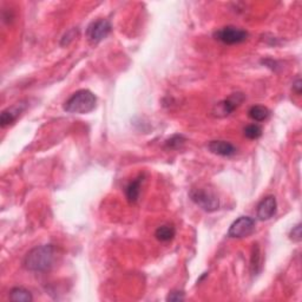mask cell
Instances as JSON below:
<instances>
[{
  "label": "cell",
  "instance_id": "7",
  "mask_svg": "<svg viewBox=\"0 0 302 302\" xmlns=\"http://www.w3.org/2000/svg\"><path fill=\"white\" fill-rule=\"evenodd\" d=\"M255 230V220L249 216H241L234 222L228 230V236L233 239L247 237Z\"/></svg>",
  "mask_w": 302,
  "mask_h": 302
},
{
  "label": "cell",
  "instance_id": "18",
  "mask_svg": "<svg viewBox=\"0 0 302 302\" xmlns=\"http://www.w3.org/2000/svg\"><path fill=\"white\" fill-rule=\"evenodd\" d=\"M289 239L292 240L293 242H301L302 240V233H301V223H298L297 226L292 229L291 234H289Z\"/></svg>",
  "mask_w": 302,
  "mask_h": 302
},
{
  "label": "cell",
  "instance_id": "2",
  "mask_svg": "<svg viewBox=\"0 0 302 302\" xmlns=\"http://www.w3.org/2000/svg\"><path fill=\"white\" fill-rule=\"evenodd\" d=\"M97 104V97L90 90H78L64 103V110L69 113H84L95 110Z\"/></svg>",
  "mask_w": 302,
  "mask_h": 302
},
{
  "label": "cell",
  "instance_id": "21",
  "mask_svg": "<svg viewBox=\"0 0 302 302\" xmlns=\"http://www.w3.org/2000/svg\"><path fill=\"white\" fill-rule=\"evenodd\" d=\"M293 90L297 92L298 95L301 94V81L300 79H297V82L293 84Z\"/></svg>",
  "mask_w": 302,
  "mask_h": 302
},
{
  "label": "cell",
  "instance_id": "13",
  "mask_svg": "<svg viewBox=\"0 0 302 302\" xmlns=\"http://www.w3.org/2000/svg\"><path fill=\"white\" fill-rule=\"evenodd\" d=\"M248 115L252 119V121L263 122L270 116V111L263 105H254L249 109Z\"/></svg>",
  "mask_w": 302,
  "mask_h": 302
},
{
  "label": "cell",
  "instance_id": "1",
  "mask_svg": "<svg viewBox=\"0 0 302 302\" xmlns=\"http://www.w3.org/2000/svg\"><path fill=\"white\" fill-rule=\"evenodd\" d=\"M54 261V247L52 245H43L27 252L24 260V267L30 272L43 273L52 267Z\"/></svg>",
  "mask_w": 302,
  "mask_h": 302
},
{
  "label": "cell",
  "instance_id": "16",
  "mask_svg": "<svg viewBox=\"0 0 302 302\" xmlns=\"http://www.w3.org/2000/svg\"><path fill=\"white\" fill-rule=\"evenodd\" d=\"M184 142H186V138L182 136V135H174V136L165 142V148L170 150H177L183 147Z\"/></svg>",
  "mask_w": 302,
  "mask_h": 302
},
{
  "label": "cell",
  "instance_id": "12",
  "mask_svg": "<svg viewBox=\"0 0 302 302\" xmlns=\"http://www.w3.org/2000/svg\"><path fill=\"white\" fill-rule=\"evenodd\" d=\"M176 235V230L175 227L170 226V224H165V226H161L156 229L155 236L158 241L161 242H169L174 239Z\"/></svg>",
  "mask_w": 302,
  "mask_h": 302
},
{
  "label": "cell",
  "instance_id": "20",
  "mask_svg": "<svg viewBox=\"0 0 302 302\" xmlns=\"http://www.w3.org/2000/svg\"><path fill=\"white\" fill-rule=\"evenodd\" d=\"M77 33H78V30H76V29H73V30H71V31H69V32L66 33L65 36L63 37V39H61V45L63 46H65V45H69L71 42L73 41V39L76 38V36H77Z\"/></svg>",
  "mask_w": 302,
  "mask_h": 302
},
{
  "label": "cell",
  "instance_id": "3",
  "mask_svg": "<svg viewBox=\"0 0 302 302\" xmlns=\"http://www.w3.org/2000/svg\"><path fill=\"white\" fill-rule=\"evenodd\" d=\"M189 196L192 201L204 211H215L220 206V200L217 195L208 188H193Z\"/></svg>",
  "mask_w": 302,
  "mask_h": 302
},
{
  "label": "cell",
  "instance_id": "5",
  "mask_svg": "<svg viewBox=\"0 0 302 302\" xmlns=\"http://www.w3.org/2000/svg\"><path fill=\"white\" fill-rule=\"evenodd\" d=\"M111 32V24L106 19H98L92 21L90 25L86 29V37L89 42L92 44H98V43L106 38Z\"/></svg>",
  "mask_w": 302,
  "mask_h": 302
},
{
  "label": "cell",
  "instance_id": "10",
  "mask_svg": "<svg viewBox=\"0 0 302 302\" xmlns=\"http://www.w3.org/2000/svg\"><path fill=\"white\" fill-rule=\"evenodd\" d=\"M24 109H25V105L23 103H18L17 105L8 107V109L4 110L1 112V116H0V124H1V128H5V126L12 124L17 121V118L19 117V115L23 112Z\"/></svg>",
  "mask_w": 302,
  "mask_h": 302
},
{
  "label": "cell",
  "instance_id": "11",
  "mask_svg": "<svg viewBox=\"0 0 302 302\" xmlns=\"http://www.w3.org/2000/svg\"><path fill=\"white\" fill-rule=\"evenodd\" d=\"M143 182V176H138L136 180L132 181L125 189L126 199L130 203H136L140 199L141 194V184Z\"/></svg>",
  "mask_w": 302,
  "mask_h": 302
},
{
  "label": "cell",
  "instance_id": "4",
  "mask_svg": "<svg viewBox=\"0 0 302 302\" xmlns=\"http://www.w3.org/2000/svg\"><path fill=\"white\" fill-rule=\"evenodd\" d=\"M215 39L226 45L241 44L248 39L249 33L246 30L235 26H226L214 33Z\"/></svg>",
  "mask_w": 302,
  "mask_h": 302
},
{
  "label": "cell",
  "instance_id": "8",
  "mask_svg": "<svg viewBox=\"0 0 302 302\" xmlns=\"http://www.w3.org/2000/svg\"><path fill=\"white\" fill-rule=\"evenodd\" d=\"M276 199L274 196H267L264 197L262 201L258 203L256 215L258 220L261 221H267L269 218H272L276 212Z\"/></svg>",
  "mask_w": 302,
  "mask_h": 302
},
{
  "label": "cell",
  "instance_id": "9",
  "mask_svg": "<svg viewBox=\"0 0 302 302\" xmlns=\"http://www.w3.org/2000/svg\"><path fill=\"white\" fill-rule=\"evenodd\" d=\"M208 149L215 155L223 157H229L236 153V148L227 141H211L209 143Z\"/></svg>",
  "mask_w": 302,
  "mask_h": 302
},
{
  "label": "cell",
  "instance_id": "15",
  "mask_svg": "<svg viewBox=\"0 0 302 302\" xmlns=\"http://www.w3.org/2000/svg\"><path fill=\"white\" fill-rule=\"evenodd\" d=\"M251 267H252V273L254 275H257L262 269V257H261V252L260 247L256 243H254V247H252V261H251Z\"/></svg>",
  "mask_w": 302,
  "mask_h": 302
},
{
  "label": "cell",
  "instance_id": "6",
  "mask_svg": "<svg viewBox=\"0 0 302 302\" xmlns=\"http://www.w3.org/2000/svg\"><path fill=\"white\" fill-rule=\"evenodd\" d=\"M245 95L241 94V92H236V94H233L232 96H229L227 100L220 101L215 105L214 110H212V113H214L216 117H226L229 116L230 113H233L237 107H239L245 101Z\"/></svg>",
  "mask_w": 302,
  "mask_h": 302
},
{
  "label": "cell",
  "instance_id": "19",
  "mask_svg": "<svg viewBox=\"0 0 302 302\" xmlns=\"http://www.w3.org/2000/svg\"><path fill=\"white\" fill-rule=\"evenodd\" d=\"M186 299V295H184L183 292L180 291H172L168 294L166 297V301H172V302H178V301H183Z\"/></svg>",
  "mask_w": 302,
  "mask_h": 302
},
{
  "label": "cell",
  "instance_id": "17",
  "mask_svg": "<svg viewBox=\"0 0 302 302\" xmlns=\"http://www.w3.org/2000/svg\"><path fill=\"white\" fill-rule=\"evenodd\" d=\"M245 136L249 140H257L262 136V128L257 124H251L245 128Z\"/></svg>",
  "mask_w": 302,
  "mask_h": 302
},
{
  "label": "cell",
  "instance_id": "14",
  "mask_svg": "<svg viewBox=\"0 0 302 302\" xmlns=\"http://www.w3.org/2000/svg\"><path fill=\"white\" fill-rule=\"evenodd\" d=\"M10 299L12 301L15 302H30L33 300V297L27 289L21 287H15L13 289H11Z\"/></svg>",
  "mask_w": 302,
  "mask_h": 302
}]
</instances>
